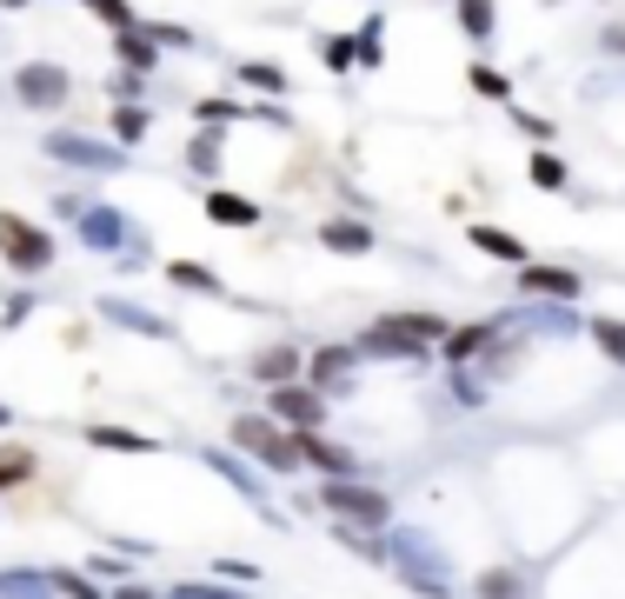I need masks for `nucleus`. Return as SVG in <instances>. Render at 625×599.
Listing matches in <instances>:
<instances>
[{
    "instance_id": "obj_14",
    "label": "nucleus",
    "mask_w": 625,
    "mask_h": 599,
    "mask_svg": "<svg viewBox=\"0 0 625 599\" xmlns=\"http://www.w3.org/2000/svg\"><path fill=\"white\" fill-rule=\"evenodd\" d=\"M460 21H466L473 41H486L493 34V0H460Z\"/></svg>"
},
{
    "instance_id": "obj_21",
    "label": "nucleus",
    "mask_w": 625,
    "mask_h": 599,
    "mask_svg": "<svg viewBox=\"0 0 625 599\" xmlns=\"http://www.w3.org/2000/svg\"><path fill=\"white\" fill-rule=\"evenodd\" d=\"M94 440H101V447H127V453H147V440H140V434H120V426H94Z\"/></svg>"
},
{
    "instance_id": "obj_1",
    "label": "nucleus",
    "mask_w": 625,
    "mask_h": 599,
    "mask_svg": "<svg viewBox=\"0 0 625 599\" xmlns=\"http://www.w3.org/2000/svg\"><path fill=\"white\" fill-rule=\"evenodd\" d=\"M233 440H240V453H253V460H266V466H280V473H287V466H300V447L280 434L274 419H253V413H246V419H233Z\"/></svg>"
},
{
    "instance_id": "obj_18",
    "label": "nucleus",
    "mask_w": 625,
    "mask_h": 599,
    "mask_svg": "<svg viewBox=\"0 0 625 599\" xmlns=\"http://www.w3.org/2000/svg\"><path fill=\"white\" fill-rule=\"evenodd\" d=\"M479 592H486V599H512V592H519V573H512V566H499V573H486V579H479Z\"/></svg>"
},
{
    "instance_id": "obj_12",
    "label": "nucleus",
    "mask_w": 625,
    "mask_h": 599,
    "mask_svg": "<svg viewBox=\"0 0 625 599\" xmlns=\"http://www.w3.org/2000/svg\"><path fill=\"white\" fill-rule=\"evenodd\" d=\"M207 214H213V220H227V227L259 220V207H253V200H233V194H207Z\"/></svg>"
},
{
    "instance_id": "obj_3",
    "label": "nucleus",
    "mask_w": 625,
    "mask_h": 599,
    "mask_svg": "<svg viewBox=\"0 0 625 599\" xmlns=\"http://www.w3.org/2000/svg\"><path fill=\"white\" fill-rule=\"evenodd\" d=\"M0 253H8L21 274H34V267L54 261V240H47L34 220H21V214H0Z\"/></svg>"
},
{
    "instance_id": "obj_16",
    "label": "nucleus",
    "mask_w": 625,
    "mask_h": 599,
    "mask_svg": "<svg viewBox=\"0 0 625 599\" xmlns=\"http://www.w3.org/2000/svg\"><path fill=\"white\" fill-rule=\"evenodd\" d=\"M240 80H246V88H259V94H280V88H287V73H280V67H259V60L240 67Z\"/></svg>"
},
{
    "instance_id": "obj_20",
    "label": "nucleus",
    "mask_w": 625,
    "mask_h": 599,
    "mask_svg": "<svg viewBox=\"0 0 625 599\" xmlns=\"http://www.w3.org/2000/svg\"><path fill=\"white\" fill-rule=\"evenodd\" d=\"M27 473H34V453H21V447L0 453V486H8V480H27Z\"/></svg>"
},
{
    "instance_id": "obj_4",
    "label": "nucleus",
    "mask_w": 625,
    "mask_h": 599,
    "mask_svg": "<svg viewBox=\"0 0 625 599\" xmlns=\"http://www.w3.org/2000/svg\"><path fill=\"white\" fill-rule=\"evenodd\" d=\"M432 333H439V320H432V313H393V320H380L367 339H373V347H386V354H400V360H406V354H419V347H426Z\"/></svg>"
},
{
    "instance_id": "obj_6",
    "label": "nucleus",
    "mask_w": 625,
    "mask_h": 599,
    "mask_svg": "<svg viewBox=\"0 0 625 599\" xmlns=\"http://www.w3.org/2000/svg\"><path fill=\"white\" fill-rule=\"evenodd\" d=\"M21 101H34V107H54V101H67V73L60 67H21Z\"/></svg>"
},
{
    "instance_id": "obj_17",
    "label": "nucleus",
    "mask_w": 625,
    "mask_h": 599,
    "mask_svg": "<svg viewBox=\"0 0 625 599\" xmlns=\"http://www.w3.org/2000/svg\"><path fill=\"white\" fill-rule=\"evenodd\" d=\"M173 287H194V293H213L220 280H213L207 267H194V261H181V267H173Z\"/></svg>"
},
{
    "instance_id": "obj_8",
    "label": "nucleus",
    "mask_w": 625,
    "mask_h": 599,
    "mask_svg": "<svg viewBox=\"0 0 625 599\" xmlns=\"http://www.w3.org/2000/svg\"><path fill=\"white\" fill-rule=\"evenodd\" d=\"M320 240H326L333 253H367V246H373V227H360V220H326Z\"/></svg>"
},
{
    "instance_id": "obj_27",
    "label": "nucleus",
    "mask_w": 625,
    "mask_h": 599,
    "mask_svg": "<svg viewBox=\"0 0 625 599\" xmlns=\"http://www.w3.org/2000/svg\"><path fill=\"white\" fill-rule=\"evenodd\" d=\"M8 8H21V0H8Z\"/></svg>"
},
{
    "instance_id": "obj_24",
    "label": "nucleus",
    "mask_w": 625,
    "mask_h": 599,
    "mask_svg": "<svg viewBox=\"0 0 625 599\" xmlns=\"http://www.w3.org/2000/svg\"><path fill=\"white\" fill-rule=\"evenodd\" d=\"M346 360H352L346 347H333V354H320V380H333V373H346Z\"/></svg>"
},
{
    "instance_id": "obj_7",
    "label": "nucleus",
    "mask_w": 625,
    "mask_h": 599,
    "mask_svg": "<svg viewBox=\"0 0 625 599\" xmlns=\"http://www.w3.org/2000/svg\"><path fill=\"white\" fill-rule=\"evenodd\" d=\"M293 447H300V460H313L326 480H352V453H346V447H326L320 434H293Z\"/></svg>"
},
{
    "instance_id": "obj_19",
    "label": "nucleus",
    "mask_w": 625,
    "mask_h": 599,
    "mask_svg": "<svg viewBox=\"0 0 625 599\" xmlns=\"http://www.w3.org/2000/svg\"><path fill=\"white\" fill-rule=\"evenodd\" d=\"M473 94H486V101H506L512 88H506V73H493V67H473Z\"/></svg>"
},
{
    "instance_id": "obj_23",
    "label": "nucleus",
    "mask_w": 625,
    "mask_h": 599,
    "mask_svg": "<svg viewBox=\"0 0 625 599\" xmlns=\"http://www.w3.org/2000/svg\"><path fill=\"white\" fill-rule=\"evenodd\" d=\"M54 586H60V592H67V599H101V592H94V586H86V579H80V573H60V579H54Z\"/></svg>"
},
{
    "instance_id": "obj_10",
    "label": "nucleus",
    "mask_w": 625,
    "mask_h": 599,
    "mask_svg": "<svg viewBox=\"0 0 625 599\" xmlns=\"http://www.w3.org/2000/svg\"><path fill=\"white\" fill-rule=\"evenodd\" d=\"M525 274V293H566V300H579V274H566V267H519Z\"/></svg>"
},
{
    "instance_id": "obj_25",
    "label": "nucleus",
    "mask_w": 625,
    "mask_h": 599,
    "mask_svg": "<svg viewBox=\"0 0 625 599\" xmlns=\"http://www.w3.org/2000/svg\"><path fill=\"white\" fill-rule=\"evenodd\" d=\"M114 599H153V592H147V586H120Z\"/></svg>"
},
{
    "instance_id": "obj_5",
    "label": "nucleus",
    "mask_w": 625,
    "mask_h": 599,
    "mask_svg": "<svg viewBox=\"0 0 625 599\" xmlns=\"http://www.w3.org/2000/svg\"><path fill=\"white\" fill-rule=\"evenodd\" d=\"M274 413L293 426V434H320V419H326V406H320V387H274Z\"/></svg>"
},
{
    "instance_id": "obj_22",
    "label": "nucleus",
    "mask_w": 625,
    "mask_h": 599,
    "mask_svg": "<svg viewBox=\"0 0 625 599\" xmlns=\"http://www.w3.org/2000/svg\"><path fill=\"white\" fill-rule=\"evenodd\" d=\"M532 181H540V187H559V181H566V166H559L553 153H540V160H532Z\"/></svg>"
},
{
    "instance_id": "obj_11",
    "label": "nucleus",
    "mask_w": 625,
    "mask_h": 599,
    "mask_svg": "<svg viewBox=\"0 0 625 599\" xmlns=\"http://www.w3.org/2000/svg\"><path fill=\"white\" fill-rule=\"evenodd\" d=\"M253 373H259L266 387H293V373H300V354H293V347H274V354H259V360H253Z\"/></svg>"
},
{
    "instance_id": "obj_9",
    "label": "nucleus",
    "mask_w": 625,
    "mask_h": 599,
    "mask_svg": "<svg viewBox=\"0 0 625 599\" xmlns=\"http://www.w3.org/2000/svg\"><path fill=\"white\" fill-rule=\"evenodd\" d=\"M473 246H486L493 261H506V267H525V240H512L506 227H473Z\"/></svg>"
},
{
    "instance_id": "obj_13",
    "label": "nucleus",
    "mask_w": 625,
    "mask_h": 599,
    "mask_svg": "<svg viewBox=\"0 0 625 599\" xmlns=\"http://www.w3.org/2000/svg\"><path fill=\"white\" fill-rule=\"evenodd\" d=\"M592 339H599V354L625 367V320H592Z\"/></svg>"
},
{
    "instance_id": "obj_2",
    "label": "nucleus",
    "mask_w": 625,
    "mask_h": 599,
    "mask_svg": "<svg viewBox=\"0 0 625 599\" xmlns=\"http://www.w3.org/2000/svg\"><path fill=\"white\" fill-rule=\"evenodd\" d=\"M326 506L346 512L352 527H386V520H393L386 493H373V486H360V480H326Z\"/></svg>"
},
{
    "instance_id": "obj_15",
    "label": "nucleus",
    "mask_w": 625,
    "mask_h": 599,
    "mask_svg": "<svg viewBox=\"0 0 625 599\" xmlns=\"http://www.w3.org/2000/svg\"><path fill=\"white\" fill-rule=\"evenodd\" d=\"M486 339H493V333H486V326H460V333H453V339H445V354H453V360H473V354H479V347H486Z\"/></svg>"
},
{
    "instance_id": "obj_26",
    "label": "nucleus",
    "mask_w": 625,
    "mask_h": 599,
    "mask_svg": "<svg viewBox=\"0 0 625 599\" xmlns=\"http://www.w3.org/2000/svg\"><path fill=\"white\" fill-rule=\"evenodd\" d=\"M0 426H8V406H0Z\"/></svg>"
}]
</instances>
